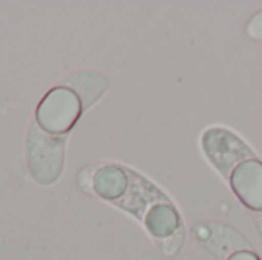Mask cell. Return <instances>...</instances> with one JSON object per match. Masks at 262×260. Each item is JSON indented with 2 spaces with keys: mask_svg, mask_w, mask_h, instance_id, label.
Returning a JSON list of instances; mask_svg holds the SVG:
<instances>
[{
  "mask_svg": "<svg viewBox=\"0 0 262 260\" xmlns=\"http://www.w3.org/2000/svg\"><path fill=\"white\" fill-rule=\"evenodd\" d=\"M227 260H261L253 250H241L233 253Z\"/></svg>",
  "mask_w": 262,
  "mask_h": 260,
  "instance_id": "52a82bcc",
  "label": "cell"
},
{
  "mask_svg": "<svg viewBox=\"0 0 262 260\" xmlns=\"http://www.w3.org/2000/svg\"><path fill=\"white\" fill-rule=\"evenodd\" d=\"M193 236L218 260H227L233 253L241 250H253L238 231L218 222L196 225L193 228Z\"/></svg>",
  "mask_w": 262,
  "mask_h": 260,
  "instance_id": "277c9868",
  "label": "cell"
},
{
  "mask_svg": "<svg viewBox=\"0 0 262 260\" xmlns=\"http://www.w3.org/2000/svg\"><path fill=\"white\" fill-rule=\"evenodd\" d=\"M64 139L40 132L34 124L29 129L26 143L28 167L32 178L43 185L55 182L63 172Z\"/></svg>",
  "mask_w": 262,
  "mask_h": 260,
  "instance_id": "7a4b0ae2",
  "label": "cell"
},
{
  "mask_svg": "<svg viewBox=\"0 0 262 260\" xmlns=\"http://www.w3.org/2000/svg\"><path fill=\"white\" fill-rule=\"evenodd\" d=\"M238 199L252 211H262V161L252 152L224 176Z\"/></svg>",
  "mask_w": 262,
  "mask_h": 260,
  "instance_id": "3957f363",
  "label": "cell"
},
{
  "mask_svg": "<svg viewBox=\"0 0 262 260\" xmlns=\"http://www.w3.org/2000/svg\"><path fill=\"white\" fill-rule=\"evenodd\" d=\"M253 218V222H255V227H256V231L259 234V239L262 242V211H258V213H253L252 215Z\"/></svg>",
  "mask_w": 262,
  "mask_h": 260,
  "instance_id": "ba28073f",
  "label": "cell"
},
{
  "mask_svg": "<svg viewBox=\"0 0 262 260\" xmlns=\"http://www.w3.org/2000/svg\"><path fill=\"white\" fill-rule=\"evenodd\" d=\"M141 221L152 238L160 244L183 230L180 215L169 201L154 204Z\"/></svg>",
  "mask_w": 262,
  "mask_h": 260,
  "instance_id": "8992f818",
  "label": "cell"
},
{
  "mask_svg": "<svg viewBox=\"0 0 262 260\" xmlns=\"http://www.w3.org/2000/svg\"><path fill=\"white\" fill-rule=\"evenodd\" d=\"M107 89L104 75L94 70H78L68 75L40 101L32 123L40 132L66 138L80 116Z\"/></svg>",
  "mask_w": 262,
  "mask_h": 260,
  "instance_id": "6da1fadb",
  "label": "cell"
},
{
  "mask_svg": "<svg viewBox=\"0 0 262 260\" xmlns=\"http://www.w3.org/2000/svg\"><path fill=\"white\" fill-rule=\"evenodd\" d=\"M127 187H129V170L121 166L106 164L95 169L94 173L91 175L89 192H94L97 196L112 204L124 196Z\"/></svg>",
  "mask_w": 262,
  "mask_h": 260,
  "instance_id": "5b68a950",
  "label": "cell"
}]
</instances>
